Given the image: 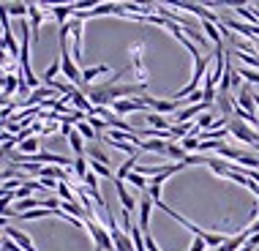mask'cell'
Instances as JSON below:
<instances>
[{"label": "cell", "mask_w": 259, "mask_h": 251, "mask_svg": "<svg viewBox=\"0 0 259 251\" xmlns=\"http://www.w3.org/2000/svg\"><path fill=\"white\" fill-rule=\"evenodd\" d=\"M71 131H74V129H71L68 123H60V137H66V139H68V134H71Z\"/></svg>", "instance_id": "cell-32"}, {"label": "cell", "mask_w": 259, "mask_h": 251, "mask_svg": "<svg viewBox=\"0 0 259 251\" xmlns=\"http://www.w3.org/2000/svg\"><path fill=\"white\" fill-rule=\"evenodd\" d=\"M142 52H145V44H142V41L131 44V68H134V74H137V82H139V85H148V68H145V58H142Z\"/></svg>", "instance_id": "cell-6"}, {"label": "cell", "mask_w": 259, "mask_h": 251, "mask_svg": "<svg viewBox=\"0 0 259 251\" xmlns=\"http://www.w3.org/2000/svg\"><path fill=\"white\" fill-rule=\"evenodd\" d=\"M112 183H115V191H117V199H120V205H123V213L131 216V213H134L137 207H139V202L128 194V188H125L123 180H112Z\"/></svg>", "instance_id": "cell-11"}, {"label": "cell", "mask_w": 259, "mask_h": 251, "mask_svg": "<svg viewBox=\"0 0 259 251\" xmlns=\"http://www.w3.org/2000/svg\"><path fill=\"white\" fill-rule=\"evenodd\" d=\"M17 153H22V156H38L41 153V139H36V137H30V139H22V142L17 145Z\"/></svg>", "instance_id": "cell-14"}, {"label": "cell", "mask_w": 259, "mask_h": 251, "mask_svg": "<svg viewBox=\"0 0 259 251\" xmlns=\"http://www.w3.org/2000/svg\"><path fill=\"white\" fill-rule=\"evenodd\" d=\"M47 216H55L52 211H47V207H36V211H27L22 216H17L19 221H38V219H47Z\"/></svg>", "instance_id": "cell-25"}, {"label": "cell", "mask_w": 259, "mask_h": 251, "mask_svg": "<svg viewBox=\"0 0 259 251\" xmlns=\"http://www.w3.org/2000/svg\"><path fill=\"white\" fill-rule=\"evenodd\" d=\"M9 227V219H3V216H0V229H6Z\"/></svg>", "instance_id": "cell-33"}, {"label": "cell", "mask_w": 259, "mask_h": 251, "mask_svg": "<svg viewBox=\"0 0 259 251\" xmlns=\"http://www.w3.org/2000/svg\"><path fill=\"white\" fill-rule=\"evenodd\" d=\"M68 145H71V150L76 153V158H82V156H85V148H88V145H85V139H82L79 134H76V129L71 131V134H68Z\"/></svg>", "instance_id": "cell-22"}, {"label": "cell", "mask_w": 259, "mask_h": 251, "mask_svg": "<svg viewBox=\"0 0 259 251\" xmlns=\"http://www.w3.org/2000/svg\"><path fill=\"white\" fill-rule=\"evenodd\" d=\"M50 14H52V19L58 22V27H63L71 19V3L68 6H50Z\"/></svg>", "instance_id": "cell-15"}, {"label": "cell", "mask_w": 259, "mask_h": 251, "mask_svg": "<svg viewBox=\"0 0 259 251\" xmlns=\"http://www.w3.org/2000/svg\"><path fill=\"white\" fill-rule=\"evenodd\" d=\"M137 161H139V156H134V158H125V161L117 166V172H115V180H125L131 175V172L137 170Z\"/></svg>", "instance_id": "cell-20"}, {"label": "cell", "mask_w": 259, "mask_h": 251, "mask_svg": "<svg viewBox=\"0 0 259 251\" xmlns=\"http://www.w3.org/2000/svg\"><path fill=\"white\" fill-rule=\"evenodd\" d=\"M139 150L161 153V156H166V142H164V139H142V142H139Z\"/></svg>", "instance_id": "cell-19"}, {"label": "cell", "mask_w": 259, "mask_h": 251, "mask_svg": "<svg viewBox=\"0 0 259 251\" xmlns=\"http://www.w3.org/2000/svg\"><path fill=\"white\" fill-rule=\"evenodd\" d=\"M60 74L66 76L68 85L82 88V68L74 63L71 50H68V38H60Z\"/></svg>", "instance_id": "cell-2"}, {"label": "cell", "mask_w": 259, "mask_h": 251, "mask_svg": "<svg viewBox=\"0 0 259 251\" xmlns=\"http://www.w3.org/2000/svg\"><path fill=\"white\" fill-rule=\"evenodd\" d=\"M112 112H115L117 117H125V115H137V112H145V115H148L150 109L145 107L139 99H120V101L112 104Z\"/></svg>", "instance_id": "cell-7"}, {"label": "cell", "mask_w": 259, "mask_h": 251, "mask_svg": "<svg viewBox=\"0 0 259 251\" xmlns=\"http://www.w3.org/2000/svg\"><path fill=\"white\" fill-rule=\"evenodd\" d=\"M150 213H153V199L145 194V197L139 199V224H137L145 235L150 232Z\"/></svg>", "instance_id": "cell-12"}, {"label": "cell", "mask_w": 259, "mask_h": 251, "mask_svg": "<svg viewBox=\"0 0 259 251\" xmlns=\"http://www.w3.org/2000/svg\"><path fill=\"white\" fill-rule=\"evenodd\" d=\"M215 120H219V117H215L213 112H205V115L197 117V129L199 131H210V129H215Z\"/></svg>", "instance_id": "cell-26"}, {"label": "cell", "mask_w": 259, "mask_h": 251, "mask_svg": "<svg viewBox=\"0 0 259 251\" xmlns=\"http://www.w3.org/2000/svg\"><path fill=\"white\" fill-rule=\"evenodd\" d=\"M210 55H205V58H199V60H194V76H191V82L183 88V90H178V93L172 96V101H186L191 93H197V90H202V79L207 76L210 71Z\"/></svg>", "instance_id": "cell-1"}, {"label": "cell", "mask_w": 259, "mask_h": 251, "mask_svg": "<svg viewBox=\"0 0 259 251\" xmlns=\"http://www.w3.org/2000/svg\"><path fill=\"white\" fill-rule=\"evenodd\" d=\"M85 229L90 232V238H93V246L96 251H115V243H112V235H109V229L101 224L96 216H88L85 219Z\"/></svg>", "instance_id": "cell-3"}, {"label": "cell", "mask_w": 259, "mask_h": 251, "mask_svg": "<svg viewBox=\"0 0 259 251\" xmlns=\"http://www.w3.org/2000/svg\"><path fill=\"white\" fill-rule=\"evenodd\" d=\"M229 137L237 139V142H246L251 150L259 153V131L251 129L248 123H243V120H237V117H232V120H229Z\"/></svg>", "instance_id": "cell-4"}, {"label": "cell", "mask_w": 259, "mask_h": 251, "mask_svg": "<svg viewBox=\"0 0 259 251\" xmlns=\"http://www.w3.org/2000/svg\"><path fill=\"white\" fill-rule=\"evenodd\" d=\"M237 74L243 76V82H246V85H259V71H254V68L240 66V68H237Z\"/></svg>", "instance_id": "cell-29"}, {"label": "cell", "mask_w": 259, "mask_h": 251, "mask_svg": "<svg viewBox=\"0 0 259 251\" xmlns=\"http://www.w3.org/2000/svg\"><path fill=\"white\" fill-rule=\"evenodd\" d=\"M145 120H148V126H150V129H156V131H169L172 129L169 117L156 115V112H148V115H145Z\"/></svg>", "instance_id": "cell-16"}, {"label": "cell", "mask_w": 259, "mask_h": 251, "mask_svg": "<svg viewBox=\"0 0 259 251\" xmlns=\"http://www.w3.org/2000/svg\"><path fill=\"white\" fill-rule=\"evenodd\" d=\"M0 30H3V33H14L11 30V17H9V11H6V3H0Z\"/></svg>", "instance_id": "cell-31"}, {"label": "cell", "mask_w": 259, "mask_h": 251, "mask_svg": "<svg viewBox=\"0 0 259 251\" xmlns=\"http://www.w3.org/2000/svg\"><path fill=\"white\" fill-rule=\"evenodd\" d=\"M235 14L246 19V25H256V14H254V9H251V6H235ZM256 27H259V25H256Z\"/></svg>", "instance_id": "cell-27"}, {"label": "cell", "mask_w": 259, "mask_h": 251, "mask_svg": "<svg viewBox=\"0 0 259 251\" xmlns=\"http://www.w3.org/2000/svg\"><path fill=\"white\" fill-rule=\"evenodd\" d=\"M166 156H169V158H175V161H183V158L188 156V153L183 150V148H180V145L178 142H166Z\"/></svg>", "instance_id": "cell-28"}, {"label": "cell", "mask_w": 259, "mask_h": 251, "mask_svg": "<svg viewBox=\"0 0 259 251\" xmlns=\"http://www.w3.org/2000/svg\"><path fill=\"white\" fill-rule=\"evenodd\" d=\"M6 11L11 19H27V3H6Z\"/></svg>", "instance_id": "cell-24"}, {"label": "cell", "mask_w": 259, "mask_h": 251, "mask_svg": "<svg viewBox=\"0 0 259 251\" xmlns=\"http://www.w3.org/2000/svg\"><path fill=\"white\" fill-rule=\"evenodd\" d=\"M74 129H76V134H79L82 139H88V142H93V145H96V142H101V137L96 134V131H93V126L88 123V117H85L82 123H76Z\"/></svg>", "instance_id": "cell-17"}, {"label": "cell", "mask_w": 259, "mask_h": 251, "mask_svg": "<svg viewBox=\"0 0 259 251\" xmlns=\"http://www.w3.org/2000/svg\"><path fill=\"white\" fill-rule=\"evenodd\" d=\"M109 71H112V68L104 66V63H101V66H88V68H82V88H79V90L85 93V88L96 79V76H99V74H109Z\"/></svg>", "instance_id": "cell-13"}, {"label": "cell", "mask_w": 259, "mask_h": 251, "mask_svg": "<svg viewBox=\"0 0 259 251\" xmlns=\"http://www.w3.org/2000/svg\"><path fill=\"white\" fill-rule=\"evenodd\" d=\"M58 74H60V58L58 60H52L50 66L44 68V76H41V85H50V82L58 79Z\"/></svg>", "instance_id": "cell-21"}, {"label": "cell", "mask_w": 259, "mask_h": 251, "mask_svg": "<svg viewBox=\"0 0 259 251\" xmlns=\"http://www.w3.org/2000/svg\"><path fill=\"white\" fill-rule=\"evenodd\" d=\"M3 243H6V235H3V232H0V246H3Z\"/></svg>", "instance_id": "cell-36"}, {"label": "cell", "mask_w": 259, "mask_h": 251, "mask_svg": "<svg viewBox=\"0 0 259 251\" xmlns=\"http://www.w3.org/2000/svg\"><path fill=\"white\" fill-rule=\"evenodd\" d=\"M139 101L145 104L148 109H153L156 115H178L180 109H183V101H172V99H153V96H139Z\"/></svg>", "instance_id": "cell-5"}, {"label": "cell", "mask_w": 259, "mask_h": 251, "mask_svg": "<svg viewBox=\"0 0 259 251\" xmlns=\"http://www.w3.org/2000/svg\"><path fill=\"white\" fill-rule=\"evenodd\" d=\"M240 251H254V246H248V243H246V246H243Z\"/></svg>", "instance_id": "cell-35"}, {"label": "cell", "mask_w": 259, "mask_h": 251, "mask_svg": "<svg viewBox=\"0 0 259 251\" xmlns=\"http://www.w3.org/2000/svg\"><path fill=\"white\" fill-rule=\"evenodd\" d=\"M256 156H259V153H256Z\"/></svg>", "instance_id": "cell-37"}, {"label": "cell", "mask_w": 259, "mask_h": 251, "mask_svg": "<svg viewBox=\"0 0 259 251\" xmlns=\"http://www.w3.org/2000/svg\"><path fill=\"white\" fill-rule=\"evenodd\" d=\"M88 172H90V164H88V158H85V156H82V158H74V180H76V183H82Z\"/></svg>", "instance_id": "cell-23"}, {"label": "cell", "mask_w": 259, "mask_h": 251, "mask_svg": "<svg viewBox=\"0 0 259 251\" xmlns=\"http://www.w3.org/2000/svg\"><path fill=\"white\" fill-rule=\"evenodd\" d=\"M3 235H6L9 240L17 243V246L22 248V251H38V248H36V243L30 240V235H25L22 229H17V227H6V229H3Z\"/></svg>", "instance_id": "cell-10"}, {"label": "cell", "mask_w": 259, "mask_h": 251, "mask_svg": "<svg viewBox=\"0 0 259 251\" xmlns=\"http://www.w3.org/2000/svg\"><path fill=\"white\" fill-rule=\"evenodd\" d=\"M27 17H30V30H33V38L38 41V36H41V25H44V19H47V17L52 19V14H50V11H44L38 3H27Z\"/></svg>", "instance_id": "cell-8"}, {"label": "cell", "mask_w": 259, "mask_h": 251, "mask_svg": "<svg viewBox=\"0 0 259 251\" xmlns=\"http://www.w3.org/2000/svg\"><path fill=\"white\" fill-rule=\"evenodd\" d=\"M0 90H3V96L19 93V76L17 74H6L3 79H0Z\"/></svg>", "instance_id": "cell-18"}, {"label": "cell", "mask_w": 259, "mask_h": 251, "mask_svg": "<svg viewBox=\"0 0 259 251\" xmlns=\"http://www.w3.org/2000/svg\"><path fill=\"white\" fill-rule=\"evenodd\" d=\"M82 27H85V22L68 19V38H74V63L76 66L82 63Z\"/></svg>", "instance_id": "cell-9"}, {"label": "cell", "mask_w": 259, "mask_h": 251, "mask_svg": "<svg viewBox=\"0 0 259 251\" xmlns=\"http://www.w3.org/2000/svg\"><path fill=\"white\" fill-rule=\"evenodd\" d=\"M3 180H6V170H0V186H3Z\"/></svg>", "instance_id": "cell-34"}, {"label": "cell", "mask_w": 259, "mask_h": 251, "mask_svg": "<svg viewBox=\"0 0 259 251\" xmlns=\"http://www.w3.org/2000/svg\"><path fill=\"white\" fill-rule=\"evenodd\" d=\"M125 180H128V183L134 186V188H139V191H148V186H150V180H148V178H142L139 172H131V175L125 178Z\"/></svg>", "instance_id": "cell-30"}]
</instances>
